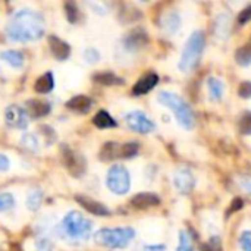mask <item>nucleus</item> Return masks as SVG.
Listing matches in <instances>:
<instances>
[{
    "label": "nucleus",
    "instance_id": "nucleus-1",
    "mask_svg": "<svg viewBox=\"0 0 251 251\" xmlns=\"http://www.w3.org/2000/svg\"><path fill=\"white\" fill-rule=\"evenodd\" d=\"M44 18L41 13L31 9L18 10L6 26L7 38L18 43L34 41L44 35Z\"/></svg>",
    "mask_w": 251,
    "mask_h": 251
},
{
    "label": "nucleus",
    "instance_id": "nucleus-2",
    "mask_svg": "<svg viewBox=\"0 0 251 251\" xmlns=\"http://www.w3.org/2000/svg\"><path fill=\"white\" fill-rule=\"evenodd\" d=\"M93 225L79 212H69L59 228L60 237L69 243H81L90 238Z\"/></svg>",
    "mask_w": 251,
    "mask_h": 251
},
{
    "label": "nucleus",
    "instance_id": "nucleus-3",
    "mask_svg": "<svg viewBox=\"0 0 251 251\" xmlns=\"http://www.w3.org/2000/svg\"><path fill=\"white\" fill-rule=\"evenodd\" d=\"M206 37L201 31H196L188 38L179 60V69L182 72H191L200 62L201 53L204 50Z\"/></svg>",
    "mask_w": 251,
    "mask_h": 251
},
{
    "label": "nucleus",
    "instance_id": "nucleus-4",
    "mask_svg": "<svg viewBox=\"0 0 251 251\" xmlns=\"http://www.w3.org/2000/svg\"><path fill=\"white\" fill-rule=\"evenodd\" d=\"M157 100L165 104L166 107H169L181 126L187 128V129H191L193 125H194V115H193V110L190 109V106L175 93H168V91H162L159 93L157 96Z\"/></svg>",
    "mask_w": 251,
    "mask_h": 251
},
{
    "label": "nucleus",
    "instance_id": "nucleus-5",
    "mask_svg": "<svg viewBox=\"0 0 251 251\" xmlns=\"http://www.w3.org/2000/svg\"><path fill=\"white\" fill-rule=\"evenodd\" d=\"M135 237L131 228H104L94 234V241L99 246L110 249H125Z\"/></svg>",
    "mask_w": 251,
    "mask_h": 251
},
{
    "label": "nucleus",
    "instance_id": "nucleus-6",
    "mask_svg": "<svg viewBox=\"0 0 251 251\" xmlns=\"http://www.w3.org/2000/svg\"><path fill=\"white\" fill-rule=\"evenodd\" d=\"M106 182L112 193H115L118 196H124L129 191V187H131L129 172L126 171L125 166L115 165L109 169Z\"/></svg>",
    "mask_w": 251,
    "mask_h": 251
},
{
    "label": "nucleus",
    "instance_id": "nucleus-7",
    "mask_svg": "<svg viewBox=\"0 0 251 251\" xmlns=\"http://www.w3.org/2000/svg\"><path fill=\"white\" fill-rule=\"evenodd\" d=\"M62 162L65 168L71 172V175H74L75 178H79L87 169L84 156L66 146H62Z\"/></svg>",
    "mask_w": 251,
    "mask_h": 251
},
{
    "label": "nucleus",
    "instance_id": "nucleus-8",
    "mask_svg": "<svg viewBox=\"0 0 251 251\" xmlns=\"http://www.w3.org/2000/svg\"><path fill=\"white\" fill-rule=\"evenodd\" d=\"M125 122L126 125L135 131V132H140V134H149V132H153L156 125L140 110H134V112H129L126 116H125Z\"/></svg>",
    "mask_w": 251,
    "mask_h": 251
},
{
    "label": "nucleus",
    "instance_id": "nucleus-9",
    "mask_svg": "<svg viewBox=\"0 0 251 251\" xmlns=\"http://www.w3.org/2000/svg\"><path fill=\"white\" fill-rule=\"evenodd\" d=\"M4 121L9 126L12 128H18V129H25L28 126L29 122V116L28 112L25 109H22L21 106H9L4 112Z\"/></svg>",
    "mask_w": 251,
    "mask_h": 251
},
{
    "label": "nucleus",
    "instance_id": "nucleus-10",
    "mask_svg": "<svg viewBox=\"0 0 251 251\" xmlns=\"http://www.w3.org/2000/svg\"><path fill=\"white\" fill-rule=\"evenodd\" d=\"M174 184L176 187V190L182 194H188L196 184V179L191 174L190 169H178L174 175Z\"/></svg>",
    "mask_w": 251,
    "mask_h": 251
},
{
    "label": "nucleus",
    "instance_id": "nucleus-11",
    "mask_svg": "<svg viewBox=\"0 0 251 251\" xmlns=\"http://www.w3.org/2000/svg\"><path fill=\"white\" fill-rule=\"evenodd\" d=\"M76 203L82 206V209H85L87 212L96 215V216H106L109 215V209L106 206H103L101 203L90 199V197H85V196H76L75 197Z\"/></svg>",
    "mask_w": 251,
    "mask_h": 251
},
{
    "label": "nucleus",
    "instance_id": "nucleus-12",
    "mask_svg": "<svg viewBox=\"0 0 251 251\" xmlns=\"http://www.w3.org/2000/svg\"><path fill=\"white\" fill-rule=\"evenodd\" d=\"M147 41H149V37H147L146 31H143L141 28H137L126 35L125 46L128 50H140L147 44Z\"/></svg>",
    "mask_w": 251,
    "mask_h": 251
},
{
    "label": "nucleus",
    "instance_id": "nucleus-13",
    "mask_svg": "<svg viewBox=\"0 0 251 251\" xmlns=\"http://www.w3.org/2000/svg\"><path fill=\"white\" fill-rule=\"evenodd\" d=\"M49 44H50V50L53 53V56L59 60H66L71 54V47L68 43H65L63 40L50 35L49 37Z\"/></svg>",
    "mask_w": 251,
    "mask_h": 251
},
{
    "label": "nucleus",
    "instance_id": "nucleus-14",
    "mask_svg": "<svg viewBox=\"0 0 251 251\" xmlns=\"http://www.w3.org/2000/svg\"><path fill=\"white\" fill-rule=\"evenodd\" d=\"M157 82H159V76L156 74H147L146 76L138 79V82L134 85L132 94L134 96H143V94L149 93L150 90H153Z\"/></svg>",
    "mask_w": 251,
    "mask_h": 251
},
{
    "label": "nucleus",
    "instance_id": "nucleus-15",
    "mask_svg": "<svg viewBox=\"0 0 251 251\" xmlns=\"http://www.w3.org/2000/svg\"><path fill=\"white\" fill-rule=\"evenodd\" d=\"M160 203V199L156 196V194H151V193H141V194H137L132 197L131 200V204L137 209H150V207H154Z\"/></svg>",
    "mask_w": 251,
    "mask_h": 251
},
{
    "label": "nucleus",
    "instance_id": "nucleus-16",
    "mask_svg": "<svg viewBox=\"0 0 251 251\" xmlns=\"http://www.w3.org/2000/svg\"><path fill=\"white\" fill-rule=\"evenodd\" d=\"M91 106H93V101L87 96H75L71 100H68V103H66V107L76 113H87V112H90Z\"/></svg>",
    "mask_w": 251,
    "mask_h": 251
},
{
    "label": "nucleus",
    "instance_id": "nucleus-17",
    "mask_svg": "<svg viewBox=\"0 0 251 251\" xmlns=\"http://www.w3.org/2000/svg\"><path fill=\"white\" fill-rule=\"evenodd\" d=\"M26 106H28V112L32 118H43V116L49 115L51 110L50 104L43 100H29L26 103Z\"/></svg>",
    "mask_w": 251,
    "mask_h": 251
},
{
    "label": "nucleus",
    "instance_id": "nucleus-18",
    "mask_svg": "<svg viewBox=\"0 0 251 251\" xmlns=\"http://www.w3.org/2000/svg\"><path fill=\"white\" fill-rule=\"evenodd\" d=\"M53 85H54V79H53V75L50 72L41 75L35 84H34V90L37 93H41V94H46V93H50L53 90Z\"/></svg>",
    "mask_w": 251,
    "mask_h": 251
},
{
    "label": "nucleus",
    "instance_id": "nucleus-19",
    "mask_svg": "<svg viewBox=\"0 0 251 251\" xmlns=\"http://www.w3.org/2000/svg\"><path fill=\"white\" fill-rule=\"evenodd\" d=\"M0 57H1V60H4L7 65H10L13 68H21L24 65V56L18 50H4L0 53Z\"/></svg>",
    "mask_w": 251,
    "mask_h": 251
},
{
    "label": "nucleus",
    "instance_id": "nucleus-20",
    "mask_svg": "<svg viewBox=\"0 0 251 251\" xmlns=\"http://www.w3.org/2000/svg\"><path fill=\"white\" fill-rule=\"evenodd\" d=\"M162 28L168 34H174L179 28V16L175 12H171V13L165 15L163 19H162Z\"/></svg>",
    "mask_w": 251,
    "mask_h": 251
},
{
    "label": "nucleus",
    "instance_id": "nucleus-21",
    "mask_svg": "<svg viewBox=\"0 0 251 251\" xmlns=\"http://www.w3.org/2000/svg\"><path fill=\"white\" fill-rule=\"evenodd\" d=\"M93 124H94L97 128H113V126H116L115 119H113L106 110H100V112L94 116Z\"/></svg>",
    "mask_w": 251,
    "mask_h": 251
},
{
    "label": "nucleus",
    "instance_id": "nucleus-22",
    "mask_svg": "<svg viewBox=\"0 0 251 251\" xmlns=\"http://www.w3.org/2000/svg\"><path fill=\"white\" fill-rule=\"evenodd\" d=\"M93 79L97 82V84H101V85H113V84H122V79L118 78L115 74L112 72H100L97 75L93 76Z\"/></svg>",
    "mask_w": 251,
    "mask_h": 251
},
{
    "label": "nucleus",
    "instance_id": "nucleus-23",
    "mask_svg": "<svg viewBox=\"0 0 251 251\" xmlns=\"http://www.w3.org/2000/svg\"><path fill=\"white\" fill-rule=\"evenodd\" d=\"M137 153H138V144L135 143L119 144L118 147V159H129L134 157Z\"/></svg>",
    "mask_w": 251,
    "mask_h": 251
},
{
    "label": "nucleus",
    "instance_id": "nucleus-24",
    "mask_svg": "<svg viewBox=\"0 0 251 251\" xmlns=\"http://www.w3.org/2000/svg\"><path fill=\"white\" fill-rule=\"evenodd\" d=\"M207 85H209V93H210L212 100H215V101L221 100L222 94H224V84L216 78H209Z\"/></svg>",
    "mask_w": 251,
    "mask_h": 251
},
{
    "label": "nucleus",
    "instance_id": "nucleus-25",
    "mask_svg": "<svg viewBox=\"0 0 251 251\" xmlns=\"http://www.w3.org/2000/svg\"><path fill=\"white\" fill-rule=\"evenodd\" d=\"M43 203V191L35 188L32 191H29L28 197H26V207L29 210H37Z\"/></svg>",
    "mask_w": 251,
    "mask_h": 251
},
{
    "label": "nucleus",
    "instance_id": "nucleus-26",
    "mask_svg": "<svg viewBox=\"0 0 251 251\" xmlns=\"http://www.w3.org/2000/svg\"><path fill=\"white\" fill-rule=\"evenodd\" d=\"M235 59L237 63L241 66H247L251 63V44H246L243 47H240L235 53Z\"/></svg>",
    "mask_w": 251,
    "mask_h": 251
},
{
    "label": "nucleus",
    "instance_id": "nucleus-27",
    "mask_svg": "<svg viewBox=\"0 0 251 251\" xmlns=\"http://www.w3.org/2000/svg\"><path fill=\"white\" fill-rule=\"evenodd\" d=\"M228 31H229V18L225 15H221L216 21V37L226 38Z\"/></svg>",
    "mask_w": 251,
    "mask_h": 251
},
{
    "label": "nucleus",
    "instance_id": "nucleus-28",
    "mask_svg": "<svg viewBox=\"0 0 251 251\" xmlns=\"http://www.w3.org/2000/svg\"><path fill=\"white\" fill-rule=\"evenodd\" d=\"M194 250V244L191 240V235L185 231L179 232V247L176 251H193Z\"/></svg>",
    "mask_w": 251,
    "mask_h": 251
},
{
    "label": "nucleus",
    "instance_id": "nucleus-29",
    "mask_svg": "<svg viewBox=\"0 0 251 251\" xmlns=\"http://www.w3.org/2000/svg\"><path fill=\"white\" fill-rule=\"evenodd\" d=\"M21 141H22V146L25 149L31 150V151H37L40 149V143H38V140L32 134H25Z\"/></svg>",
    "mask_w": 251,
    "mask_h": 251
},
{
    "label": "nucleus",
    "instance_id": "nucleus-30",
    "mask_svg": "<svg viewBox=\"0 0 251 251\" xmlns=\"http://www.w3.org/2000/svg\"><path fill=\"white\" fill-rule=\"evenodd\" d=\"M65 9H66V16H68V21L75 24L78 19H79V10L78 7L75 6V3H66L65 4Z\"/></svg>",
    "mask_w": 251,
    "mask_h": 251
},
{
    "label": "nucleus",
    "instance_id": "nucleus-31",
    "mask_svg": "<svg viewBox=\"0 0 251 251\" xmlns=\"http://www.w3.org/2000/svg\"><path fill=\"white\" fill-rule=\"evenodd\" d=\"M13 204H15V199L12 194H7V193L0 194V212H6V210L12 209Z\"/></svg>",
    "mask_w": 251,
    "mask_h": 251
},
{
    "label": "nucleus",
    "instance_id": "nucleus-32",
    "mask_svg": "<svg viewBox=\"0 0 251 251\" xmlns=\"http://www.w3.org/2000/svg\"><path fill=\"white\" fill-rule=\"evenodd\" d=\"M240 131L246 135L251 134V112H246L240 121Z\"/></svg>",
    "mask_w": 251,
    "mask_h": 251
},
{
    "label": "nucleus",
    "instance_id": "nucleus-33",
    "mask_svg": "<svg viewBox=\"0 0 251 251\" xmlns=\"http://www.w3.org/2000/svg\"><path fill=\"white\" fill-rule=\"evenodd\" d=\"M84 59H85L88 63H96V62H99V59H100V53H99V50H96L94 47H88V49L84 50Z\"/></svg>",
    "mask_w": 251,
    "mask_h": 251
},
{
    "label": "nucleus",
    "instance_id": "nucleus-34",
    "mask_svg": "<svg viewBox=\"0 0 251 251\" xmlns=\"http://www.w3.org/2000/svg\"><path fill=\"white\" fill-rule=\"evenodd\" d=\"M238 94L243 97V99H250L251 97V82L250 81H244L240 84L238 87Z\"/></svg>",
    "mask_w": 251,
    "mask_h": 251
},
{
    "label": "nucleus",
    "instance_id": "nucleus-35",
    "mask_svg": "<svg viewBox=\"0 0 251 251\" xmlns=\"http://www.w3.org/2000/svg\"><path fill=\"white\" fill-rule=\"evenodd\" d=\"M37 251H53V244L47 238H40L35 244Z\"/></svg>",
    "mask_w": 251,
    "mask_h": 251
},
{
    "label": "nucleus",
    "instance_id": "nucleus-36",
    "mask_svg": "<svg viewBox=\"0 0 251 251\" xmlns=\"http://www.w3.org/2000/svg\"><path fill=\"white\" fill-rule=\"evenodd\" d=\"M240 243H241V247L244 251H251V232L247 231L241 235L240 238Z\"/></svg>",
    "mask_w": 251,
    "mask_h": 251
},
{
    "label": "nucleus",
    "instance_id": "nucleus-37",
    "mask_svg": "<svg viewBox=\"0 0 251 251\" xmlns=\"http://www.w3.org/2000/svg\"><path fill=\"white\" fill-rule=\"evenodd\" d=\"M203 251H221V241H219V238L210 240V243H207L203 247Z\"/></svg>",
    "mask_w": 251,
    "mask_h": 251
},
{
    "label": "nucleus",
    "instance_id": "nucleus-38",
    "mask_svg": "<svg viewBox=\"0 0 251 251\" xmlns=\"http://www.w3.org/2000/svg\"><path fill=\"white\" fill-rule=\"evenodd\" d=\"M238 182H240V185H241L249 194H251V175H243V176H240Z\"/></svg>",
    "mask_w": 251,
    "mask_h": 251
},
{
    "label": "nucleus",
    "instance_id": "nucleus-39",
    "mask_svg": "<svg viewBox=\"0 0 251 251\" xmlns=\"http://www.w3.org/2000/svg\"><path fill=\"white\" fill-rule=\"evenodd\" d=\"M251 19V6L249 7H246L241 13H240V16H238V22L241 24V25H244L246 22H249Z\"/></svg>",
    "mask_w": 251,
    "mask_h": 251
},
{
    "label": "nucleus",
    "instance_id": "nucleus-40",
    "mask_svg": "<svg viewBox=\"0 0 251 251\" xmlns=\"http://www.w3.org/2000/svg\"><path fill=\"white\" fill-rule=\"evenodd\" d=\"M241 207H243V200L241 199H235L232 206H231V209L228 210V213H234L235 210H240Z\"/></svg>",
    "mask_w": 251,
    "mask_h": 251
},
{
    "label": "nucleus",
    "instance_id": "nucleus-41",
    "mask_svg": "<svg viewBox=\"0 0 251 251\" xmlns=\"http://www.w3.org/2000/svg\"><path fill=\"white\" fill-rule=\"evenodd\" d=\"M7 168H9V159L4 154H0V172L7 171Z\"/></svg>",
    "mask_w": 251,
    "mask_h": 251
},
{
    "label": "nucleus",
    "instance_id": "nucleus-42",
    "mask_svg": "<svg viewBox=\"0 0 251 251\" xmlns=\"http://www.w3.org/2000/svg\"><path fill=\"white\" fill-rule=\"evenodd\" d=\"M144 251H165V246H146Z\"/></svg>",
    "mask_w": 251,
    "mask_h": 251
},
{
    "label": "nucleus",
    "instance_id": "nucleus-43",
    "mask_svg": "<svg viewBox=\"0 0 251 251\" xmlns=\"http://www.w3.org/2000/svg\"><path fill=\"white\" fill-rule=\"evenodd\" d=\"M90 6H91L93 9H97V10H99L97 13H100V15H104V13H106L104 7H101V6H100L99 3H90Z\"/></svg>",
    "mask_w": 251,
    "mask_h": 251
}]
</instances>
